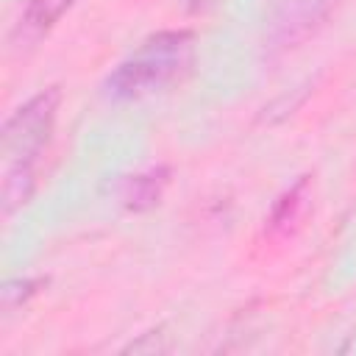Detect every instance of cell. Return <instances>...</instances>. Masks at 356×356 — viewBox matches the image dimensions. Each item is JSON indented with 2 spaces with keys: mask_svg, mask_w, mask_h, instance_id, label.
Wrapping results in <instances>:
<instances>
[{
  "mask_svg": "<svg viewBox=\"0 0 356 356\" xmlns=\"http://www.w3.org/2000/svg\"><path fill=\"white\" fill-rule=\"evenodd\" d=\"M61 92L56 86L42 89L25 100L3 125V156L6 164H36L50 142Z\"/></svg>",
  "mask_w": 356,
  "mask_h": 356,
  "instance_id": "obj_2",
  "label": "cell"
},
{
  "mask_svg": "<svg viewBox=\"0 0 356 356\" xmlns=\"http://www.w3.org/2000/svg\"><path fill=\"white\" fill-rule=\"evenodd\" d=\"M36 186V164H6L3 172V214L11 217L22 209Z\"/></svg>",
  "mask_w": 356,
  "mask_h": 356,
  "instance_id": "obj_6",
  "label": "cell"
},
{
  "mask_svg": "<svg viewBox=\"0 0 356 356\" xmlns=\"http://www.w3.org/2000/svg\"><path fill=\"white\" fill-rule=\"evenodd\" d=\"M337 6L339 0H281L264 36L267 53L278 56L303 44L325 25V19Z\"/></svg>",
  "mask_w": 356,
  "mask_h": 356,
  "instance_id": "obj_3",
  "label": "cell"
},
{
  "mask_svg": "<svg viewBox=\"0 0 356 356\" xmlns=\"http://www.w3.org/2000/svg\"><path fill=\"white\" fill-rule=\"evenodd\" d=\"M303 186H306V181H300L298 186H292V189L278 200V206L273 209V217H270V225H273V228L286 225L289 220H295V217H298V209H300V192H303Z\"/></svg>",
  "mask_w": 356,
  "mask_h": 356,
  "instance_id": "obj_7",
  "label": "cell"
},
{
  "mask_svg": "<svg viewBox=\"0 0 356 356\" xmlns=\"http://www.w3.org/2000/svg\"><path fill=\"white\" fill-rule=\"evenodd\" d=\"M36 286H39V281H31V278H17V281H8L6 286H3V309L6 312H11V309H17L25 298H31L33 292H36Z\"/></svg>",
  "mask_w": 356,
  "mask_h": 356,
  "instance_id": "obj_8",
  "label": "cell"
},
{
  "mask_svg": "<svg viewBox=\"0 0 356 356\" xmlns=\"http://www.w3.org/2000/svg\"><path fill=\"white\" fill-rule=\"evenodd\" d=\"M170 170L167 167H153V170H145L139 175H131L125 181V189H122V200L131 211H145V209H153L161 195H164V186H167V178Z\"/></svg>",
  "mask_w": 356,
  "mask_h": 356,
  "instance_id": "obj_5",
  "label": "cell"
},
{
  "mask_svg": "<svg viewBox=\"0 0 356 356\" xmlns=\"http://www.w3.org/2000/svg\"><path fill=\"white\" fill-rule=\"evenodd\" d=\"M192 53L195 36L189 31H159L145 39L134 56L114 67V72L106 78V92L117 100L159 92L192 64Z\"/></svg>",
  "mask_w": 356,
  "mask_h": 356,
  "instance_id": "obj_1",
  "label": "cell"
},
{
  "mask_svg": "<svg viewBox=\"0 0 356 356\" xmlns=\"http://www.w3.org/2000/svg\"><path fill=\"white\" fill-rule=\"evenodd\" d=\"M209 3H214V0H192V6H195V8H200V6H209Z\"/></svg>",
  "mask_w": 356,
  "mask_h": 356,
  "instance_id": "obj_10",
  "label": "cell"
},
{
  "mask_svg": "<svg viewBox=\"0 0 356 356\" xmlns=\"http://www.w3.org/2000/svg\"><path fill=\"white\" fill-rule=\"evenodd\" d=\"M75 0H28L19 19H17V28H14V42L17 44H33L36 39H42L61 17L64 11H70Z\"/></svg>",
  "mask_w": 356,
  "mask_h": 356,
  "instance_id": "obj_4",
  "label": "cell"
},
{
  "mask_svg": "<svg viewBox=\"0 0 356 356\" xmlns=\"http://www.w3.org/2000/svg\"><path fill=\"white\" fill-rule=\"evenodd\" d=\"M161 337H164L161 331H150V334H145L142 339L131 342L125 350H128V353H156V350H167V342H159Z\"/></svg>",
  "mask_w": 356,
  "mask_h": 356,
  "instance_id": "obj_9",
  "label": "cell"
}]
</instances>
